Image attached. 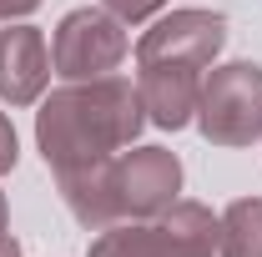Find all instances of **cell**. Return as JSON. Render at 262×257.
<instances>
[{
  "label": "cell",
  "instance_id": "obj_13",
  "mask_svg": "<svg viewBox=\"0 0 262 257\" xmlns=\"http://www.w3.org/2000/svg\"><path fill=\"white\" fill-rule=\"evenodd\" d=\"M40 0H0V20H20V15H31Z\"/></svg>",
  "mask_w": 262,
  "mask_h": 257
},
{
  "label": "cell",
  "instance_id": "obj_6",
  "mask_svg": "<svg viewBox=\"0 0 262 257\" xmlns=\"http://www.w3.org/2000/svg\"><path fill=\"white\" fill-rule=\"evenodd\" d=\"M111 182H116L121 222L126 217H162L182 192V161L166 146H136L111 161Z\"/></svg>",
  "mask_w": 262,
  "mask_h": 257
},
{
  "label": "cell",
  "instance_id": "obj_14",
  "mask_svg": "<svg viewBox=\"0 0 262 257\" xmlns=\"http://www.w3.org/2000/svg\"><path fill=\"white\" fill-rule=\"evenodd\" d=\"M0 257H20V242H15V237H10V232H5V237H0Z\"/></svg>",
  "mask_w": 262,
  "mask_h": 257
},
{
  "label": "cell",
  "instance_id": "obj_10",
  "mask_svg": "<svg viewBox=\"0 0 262 257\" xmlns=\"http://www.w3.org/2000/svg\"><path fill=\"white\" fill-rule=\"evenodd\" d=\"M222 257H262V197H237L222 212Z\"/></svg>",
  "mask_w": 262,
  "mask_h": 257
},
{
  "label": "cell",
  "instance_id": "obj_2",
  "mask_svg": "<svg viewBox=\"0 0 262 257\" xmlns=\"http://www.w3.org/2000/svg\"><path fill=\"white\" fill-rule=\"evenodd\" d=\"M222 217L202 202H171L162 217H131L101 227L91 257H217Z\"/></svg>",
  "mask_w": 262,
  "mask_h": 257
},
{
  "label": "cell",
  "instance_id": "obj_7",
  "mask_svg": "<svg viewBox=\"0 0 262 257\" xmlns=\"http://www.w3.org/2000/svg\"><path fill=\"white\" fill-rule=\"evenodd\" d=\"M46 81H51L46 35L35 31V26H10V31H0V101L31 106V101H40Z\"/></svg>",
  "mask_w": 262,
  "mask_h": 257
},
{
  "label": "cell",
  "instance_id": "obj_8",
  "mask_svg": "<svg viewBox=\"0 0 262 257\" xmlns=\"http://www.w3.org/2000/svg\"><path fill=\"white\" fill-rule=\"evenodd\" d=\"M141 106L146 121L162 131H182L196 116V91H202V71L192 66H141Z\"/></svg>",
  "mask_w": 262,
  "mask_h": 257
},
{
  "label": "cell",
  "instance_id": "obj_3",
  "mask_svg": "<svg viewBox=\"0 0 262 257\" xmlns=\"http://www.w3.org/2000/svg\"><path fill=\"white\" fill-rule=\"evenodd\" d=\"M196 126L212 146H252L262 136V66H212L196 91Z\"/></svg>",
  "mask_w": 262,
  "mask_h": 257
},
{
  "label": "cell",
  "instance_id": "obj_1",
  "mask_svg": "<svg viewBox=\"0 0 262 257\" xmlns=\"http://www.w3.org/2000/svg\"><path fill=\"white\" fill-rule=\"evenodd\" d=\"M141 121H146V106H141V91H131V81H116V76L71 81L51 91L46 106L35 111V146L46 166L66 177V172L111 161L121 146L136 141Z\"/></svg>",
  "mask_w": 262,
  "mask_h": 257
},
{
  "label": "cell",
  "instance_id": "obj_15",
  "mask_svg": "<svg viewBox=\"0 0 262 257\" xmlns=\"http://www.w3.org/2000/svg\"><path fill=\"white\" fill-rule=\"evenodd\" d=\"M5 227H10V207H5V192H0V237H5Z\"/></svg>",
  "mask_w": 262,
  "mask_h": 257
},
{
  "label": "cell",
  "instance_id": "obj_12",
  "mask_svg": "<svg viewBox=\"0 0 262 257\" xmlns=\"http://www.w3.org/2000/svg\"><path fill=\"white\" fill-rule=\"evenodd\" d=\"M15 157H20V152H15V126H10V121L0 116V177H5V172L15 166Z\"/></svg>",
  "mask_w": 262,
  "mask_h": 257
},
{
  "label": "cell",
  "instance_id": "obj_4",
  "mask_svg": "<svg viewBox=\"0 0 262 257\" xmlns=\"http://www.w3.org/2000/svg\"><path fill=\"white\" fill-rule=\"evenodd\" d=\"M121 61H126V31H121V20L111 10L81 5L56 26V40H51L56 76H66V81H101Z\"/></svg>",
  "mask_w": 262,
  "mask_h": 257
},
{
  "label": "cell",
  "instance_id": "obj_9",
  "mask_svg": "<svg viewBox=\"0 0 262 257\" xmlns=\"http://www.w3.org/2000/svg\"><path fill=\"white\" fill-rule=\"evenodd\" d=\"M116 161V157H111ZM111 161H96V166H81V172H66L56 177L71 217L86 227V232H101V227L121 222V207H116V182H111Z\"/></svg>",
  "mask_w": 262,
  "mask_h": 257
},
{
  "label": "cell",
  "instance_id": "obj_5",
  "mask_svg": "<svg viewBox=\"0 0 262 257\" xmlns=\"http://www.w3.org/2000/svg\"><path fill=\"white\" fill-rule=\"evenodd\" d=\"M222 46H227V20L222 15H212V10H171L136 40V61L207 71Z\"/></svg>",
  "mask_w": 262,
  "mask_h": 257
},
{
  "label": "cell",
  "instance_id": "obj_11",
  "mask_svg": "<svg viewBox=\"0 0 262 257\" xmlns=\"http://www.w3.org/2000/svg\"><path fill=\"white\" fill-rule=\"evenodd\" d=\"M166 0H101V10H111L121 26H136V20H151Z\"/></svg>",
  "mask_w": 262,
  "mask_h": 257
}]
</instances>
